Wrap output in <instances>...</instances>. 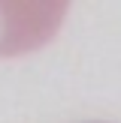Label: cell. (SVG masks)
<instances>
[{
	"instance_id": "1",
	"label": "cell",
	"mask_w": 121,
	"mask_h": 123,
	"mask_svg": "<svg viewBox=\"0 0 121 123\" xmlns=\"http://www.w3.org/2000/svg\"><path fill=\"white\" fill-rule=\"evenodd\" d=\"M70 0H0V57H21L54 39Z\"/></svg>"
}]
</instances>
